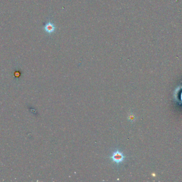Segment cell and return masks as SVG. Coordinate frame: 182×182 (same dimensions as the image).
I'll return each mask as SVG.
<instances>
[{"instance_id": "1", "label": "cell", "mask_w": 182, "mask_h": 182, "mask_svg": "<svg viewBox=\"0 0 182 182\" xmlns=\"http://www.w3.org/2000/svg\"><path fill=\"white\" fill-rule=\"evenodd\" d=\"M110 158L113 162H115L117 164H119L124 161L125 159V156L121 151L117 150L113 152Z\"/></svg>"}, {"instance_id": "2", "label": "cell", "mask_w": 182, "mask_h": 182, "mask_svg": "<svg viewBox=\"0 0 182 182\" xmlns=\"http://www.w3.org/2000/svg\"><path fill=\"white\" fill-rule=\"evenodd\" d=\"M56 26L53 23L49 21L45 24L44 26V29L45 31L49 34H51L55 31Z\"/></svg>"}, {"instance_id": "3", "label": "cell", "mask_w": 182, "mask_h": 182, "mask_svg": "<svg viewBox=\"0 0 182 182\" xmlns=\"http://www.w3.org/2000/svg\"><path fill=\"white\" fill-rule=\"evenodd\" d=\"M135 117H134L133 114H130V117H129V120L131 121H133L135 120Z\"/></svg>"}]
</instances>
